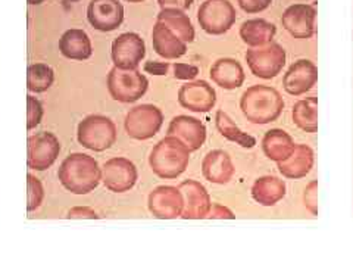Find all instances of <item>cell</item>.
I'll use <instances>...</instances> for the list:
<instances>
[{"mask_svg":"<svg viewBox=\"0 0 353 265\" xmlns=\"http://www.w3.org/2000/svg\"><path fill=\"white\" fill-rule=\"evenodd\" d=\"M206 218H214V219H234L236 215L230 211L228 208L215 204L212 205L211 211H209V215Z\"/></svg>","mask_w":353,"mask_h":265,"instance_id":"37","label":"cell"},{"mask_svg":"<svg viewBox=\"0 0 353 265\" xmlns=\"http://www.w3.org/2000/svg\"><path fill=\"white\" fill-rule=\"evenodd\" d=\"M43 2H44V0H28L30 5H40Z\"/></svg>","mask_w":353,"mask_h":265,"instance_id":"40","label":"cell"},{"mask_svg":"<svg viewBox=\"0 0 353 265\" xmlns=\"http://www.w3.org/2000/svg\"><path fill=\"white\" fill-rule=\"evenodd\" d=\"M139 173L130 159L117 157L105 162L102 167V181L108 190L124 193L131 190L137 183Z\"/></svg>","mask_w":353,"mask_h":265,"instance_id":"11","label":"cell"},{"mask_svg":"<svg viewBox=\"0 0 353 265\" xmlns=\"http://www.w3.org/2000/svg\"><path fill=\"white\" fill-rule=\"evenodd\" d=\"M293 123L306 132L318 131V97H306L297 101L292 109Z\"/></svg>","mask_w":353,"mask_h":265,"instance_id":"28","label":"cell"},{"mask_svg":"<svg viewBox=\"0 0 353 265\" xmlns=\"http://www.w3.org/2000/svg\"><path fill=\"white\" fill-rule=\"evenodd\" d=\"M174 71H175V79H180V80H192L199 74L197 66L189 65V63H175Z\"/></svg>","mask_w":353,"mask_h":265,"instance_id":"35","label":"cell"},{"mask_svg":"<svg viewBox=\"0 0 353 265\" xmlns=\"http://www.w3.org/2000/svg\"><path fill=\"white\" fill-rule=\"evenodd\" d=\"M209 75H211L212 81L224 90H236L246 80V74L241 63L233 58H221L215 61Z\"/></svg>","mask_w":353,"mask_h":265,"instance_id":"21","label":"cell"},{"mask_svg":"<svg viewBox=\"0 0 353 265\" xmlns=\"http://www.w3.org/2000/svg\"><path fill=\"white\" fill-rule=\"evenodd\" d=\"M152 44L153 50L163 59H179L187 53V43L158 21L152 30Z\"/></svg>","mask_w":353,"mask_h":265,"instance_id":"20","label":"cell"},{"mask_svg":"<svg viewBox=\"0 0 353 265\" xmlns=\"http://www.w3.org/2000/svg\"><path fill=\"white\" fill-rule=\"evenodd\" d=\"M66 218H71V219H81V218L97 219L99 215L94 213V209L88 208V206H75L68 213Z\"/></svg>","mask_w":353,"mask_h":265,"instance_id":"36","label":"cell"},{"mask_svg":"<svg viewBox=\"0 0 353 265\" xmlns=\"http://www.w3.org/2000/svg\"><path fill=\"white\" fill-rule=\"evenodd\" d=\"M314 150L307 145L301 143V145H296L289 158L277 164V168L285 179L299 180L311 173V170L314 168Z\"/></svg>","mask_w":353,"mask_h":265,"instance_id":"22","label":"cell"},{"mask_svg":"<svg viewBox=\"0 0 353 265\" xmlns=\"http://www.w3.org/2000/svg\"><path fill=\"white\" fill-rule=\"evenodd\" d=\"M58 179L68 192L74 195H87L93 192L102 181V168L90 155L75 152L61 164Z\"/></svg>","mask_w":353,"mask_h":265,"instance_id":"1","label":"cell"},{"mask_svg":"<svg viewBox=\"0 0 353 265\" xmlns=\"http://www.w3.org/2000/svg\"><path fill=\"white\" fill-rule=\"evenodd\" d=\"M203 177L214 184H227L236 173L233 159L225 150L215 149L206 153L202 161Z\"/></svg>","mask_w":353,"mask_h":265,"instance_id":"19","label":"cell"},{"mask_svg":"<svg viewBox=\"0 0 353 265\" xmlns=\"http://www.w3.org/2000/svg\"><path fill=\"white\" fill-rule=\"evenodd\" d=\"M108 90L114 101L121 104L137 102L145 96L149 80L139 70H119L114 66L108 74Z\"/></svg>","mask_w":353,"mask_h":265,"instance_id":"5","label":"cell"},{"mask_svg":"<svg viewBox=\"0 0 353 265\" xmlns=\"http://www.w3.org/2000/svg\"><path fill=\"white\" fill-rule=\"evenodd\" d=\"M168 136L181 140L190 152H194L205 145L206 127L201 119L194 117L179 115L170 123Z\"/></svg>","mask_w":353,"mask_h":265,"instance_id":"18","label":"cell"},{"mask_svg":"<svg viewBox=\"0 0 353 265\" xmlns=\"http://www.w3.org/2000/svg\"><path fill=\"white\" fill-rule=\"evenodd\" d=\"M87 19L97 31H114L124 22V6L119 0H90Z\"/></svg>","mask_w":353,"mask_h":265,"instance_id":"12","label":"cell"},{"mask_svg":"<svg viewBox=\"0 0 353 265\" xmlns=\"http://www.w3.org/2000/svg\"><path fill=\"white\" fill-rule=\"evenodd\" d=\"M318 81V66L309 59H299L290 65L283 79L284 90L290 96H302Z\"/></svg>","mask_w":353,"mask_h":265,"instance_id":"17","label":"cell"},{"mask_svg":"<svg viewBox=\"0 0 353 265\" xmlns=\"http://www.w3.org/2000/svg\"><path fill=\"white\" fill-rule=\"evenodd\" d=\"M157 21L162 22L163 26H167L174 35L179 36L184 43H192L194 40V27L192 24V19L184 10L171 8L161 9Z\"/></svg>","mask_w":353,"mask_h":265,"instance_id":"27","label":"cell"},{"mask_svg":"<svg viewBox=\"0 0 353 265\" xmlns=\"http://www.w3.org/2000/svg\"><path fill=\"white\" fill-rule=\"evenodd\" d=\"M118 137L117 126L110 118L105 115H88L77 128L79 143L94 152H103L115 145Z\"/></svg>","mask_w":353,"mask_h":265,"instance_id":"4","label":"cell"},{"mask_svg":"<svg viewBox=\"0 0 353 265\" xmlns=\"http://www.w3.org/2000/svg\"><path fill=\"white\" fill-rule=\"evenodd\" d=\"M246 62L253 75L262 80H271L284 68L285 50L281 44L274 41L262 48H250L246 52Z\"/></svg>","mask_w":353,"mask_h":265,"instance_id":"7","label":"cell"},{"mask_svg":"<svg viewBox=\"0 0 353 265\" xmlns=\"http://www.w3.org/2000/svg\"><path fill=\"white\" fill-rule=\"evenodd\" d=\"M125 2H130V3H140V2H143V0H125Z\"/></svg>","mask_w":353,"mask_h":265,"instance_id":"41","label":"cell"},{"mask_svg":"<svg viewBox=\"0 0 353 265\" xmlns=\"http://www.w3.org/2000/svg\"><path fill=\"white\" fill-rule=\"evenodd\" d=\"M168 63L167 62H148L145 65V71L154 74V75H165L168 71Z\"/></svg>","mask_w":353,"mask_h":265,"instance_id":"39","label":"cell"},{"mask_svg":"<svg viewBox=\"0 0 353 265\" xmlns=\"http://www.w3.org/2000/svg\"><path fill=\"white\" fill-rule=\"evenodd\" d=\"M296 143L289 132L281 128H272L265 132L262 139V150L270 161L283 162L290 157Z\"/></svg>","mask_w":353,"mask_h":265,"instance_id":"24","label":"cell"},{"mask_svg":"<svg viewBox=\"0 0 353 265\" xmlns=\"http://www.w3.org/2000/svg\"><path fill=\"white\" fill-rule=\"evenodd\" d=\"M179 104L192 112H209L216 104V92L211 84L203 80L184 83L179 90Z\"/></svg>","mask_w":353,"mask_h":265,"instance_id":"14","label":"cell"},{"mask_svg":"<svg viewBox=\"0 0 353 265\" xmlns=\"http://www.w3.org/2000/svg\"><path fill=\"white\" fill-rule=\"evenodd\" d=\"M61 153L59 139L49 131H40L27 140V165L30 170L44 171L57 162Z\"/></svg>","mask_w":353,"mask_h":265,"instance_id":"9","label":"cell"},{"mask_svg":"<svg viewBox=\"0 0 353 265\" xmlns=\"http://www.w3.org/2000/svg\"><path fill=\"white\" fill-rule=\"evenodd\" d=\"M43 105L37 97L28 95L27 96V128H36L43 119Z\"/></svg>","mask_w":353,"mask_h":265,"instance_id":"32","label":"cell"},{"mask_svg":"<svg viewBox=\"0 0 353 265\" xmlns=\"http://www.w3.org/2000/svg\"><path fill=\"white\" fill-rule=\"evenodd\" d=\"M285 196V183L275 175H263L253 183L252 197L262 206L277 205Z\"/></svg>","mask_w":353,"mask_h":265,"instance_id":"25","label":"cell"},{"mask_svg":"<svg viewBox=\"0 0 353 265\" xmlns=\"http://www.w3.org/2000/svg\"><path fill=\"white\" fill-rule=\"evenodd\" d=\"M237 12L230 0H205L197 10L202 30L211 36L225 35L236 24Z\"/></svg>","mask_w":353,"mask_h":265,"instance_id":"6","label":"cell"},{"mask_svg":"<svg viewBox=\"0 0 353 265\" xmlns=\"http://www.w3.org/2000/svg\"><path fill=\"white\" fill-rule=\"evenodd\" d=\"M194 0H158V5L161 6V9H180V10H185L190 9L193 5Z\"/></svg>","mask_w":353,"mask_h":265,"instance_id":"38","label":"cell"},{"mask_svg":"<svg viewBox=\"0 0 353 265\" xmlns=\"http://www.w3.org/2000/svg\"><path fill=\"white\" fill-rule=\"evenodd\" d=\"M315 19L316 9L307 3H294L285 9L281 17L285 31L301 40L311 39L315 35Z\"/></svg>","mask_w":353,"mask_h":265,"instance_id":"15","label":"cell"},{"mask_svg":"<svg viewBox=\"0 0 353 265\" xmlns=\"http://www.w3.org/2000/svg\"><path fill=\"white\" fill-rule=\"evenodd\" d=\"M190 162V150L181 140L172 136L163 137L153 146L149 165L159 179L172 180L180 177Z\"/></svg>","mask_w":353,"mask_h":265,"instance_id":"3","label":"cell"},{"mask_svg":"<svg viewBox=\"0 0 353 265\" xmlns=\"http://www.w3.org/2000/svg\"><path fill=\"white\" fill-rule=\"evenodd\" d=\"M110 57L119 70H137L146 57V43L137 32H124L112 41Z\"/></svg>","mask_w":353,"mask_h":265,"instance_id":"10","label":"cell"},{"mask_svg":"<svg viewBox=\"0 0 353 265\" xmlns=\"http://www.w3.org/2000/svg\"><path fill=\"white\" fill-rule=\"evenodd\" d=\"M44 201V187L36 175H27V211L32 213L41 206Z\"/></svg>","mask_w":353,"mask_h":265,"instance_id":"31","label":"cell"},{"mask_svg":"<svg viewBox=\"0 0 353 265\" xmlns=\"http://www.w3.org/2000/svg\"><path fill=\"white\" fill-rule=\"evenodd\" d=\"M59 50L65 58L85 61L92 57L93 46L87 32L80 28L66 30L59 39Z\"/></svg>","mask_w":353,"mask_h":265,"instance_id":"23","label":"cell"},{"mask_svg":"<svg viewBox=\"0 0 353 265\" xmlns=\"http://www.w3.org/2000/svg\"><path fill=\"white\" fill-rule=\"evenodd\" d=\"M54 71L48 63H32L27 70V88L32 93H44L53 86Z\"/></svg>","mask_w":353,"mask_h":265,"instance_id":"29","label":"cell"},{"mask_svg":"<svg viewBox=\"0 0 353 265\" xmlns=\"http://www.w3.org/2000/svg\"><path fill=\"white\" fill-rule=\"evenodd\" d=\"M184 196V209L181 218L184 219H202L209 215L212 208L211 196L202 183L196 180H185L179 186Z\"/></svg>","mask_w":353,"mask_h":265,"instance_id":"16","label":"cell"},{"mask_svg":"<svg viewBox=\"0 0 353 265\" xmlns=\"http://www.w3.org/2000/svg\"><path fill=\"white\" fill-rule=\"evenodd\" d=\"M215 123H216V128L219 130L221 135L224 137H227L231 141H236L237 145L243 146V148H253L256 145V140L253 139L252 136L243 132L231 119L224 110H218L215 115Z\"/></svg>","mask_w":353,"mask_h":265,"instance_id":"30","label":"cell"},{"mask_svg":"<svg viewBox=\"0 0 353 265\" xmlns=\"http://www.w3.org/2000/svg\"><path fill=\"white\" fill-rule=\"evenodd\" d=\"M148 206L154 218L172 219L181 217L184 209V196L179 187L159 186L149 195Z\"/></svg>","mask_w":353,"mask_h":265,"instance_id":"13","label":"cell"},{"mask_svg":"<svg viewBox=\"0 0 353 265\" xmlns=\"http://www.w3.org/2000/svg\"><path fill=\"white\" fill-rule=\"evenodd\" d=\"M277 27L263 18L248 19L240 27V37L250 48H262L272 43Z\"/></svg>","mask_w":353,"mask_h":265,"instance_id":"26","label":"cell"},{"mask_svg":"<svg viewBox=\"0 0 353 265\" xmlns=\"http://www.w3.org/2000/svg\"><path fill=\"white\" fill-rule=\"evenodd\" d=\"M240 109L249 123L265 126L280 118L284 101L277 88L267 84H255L241 95Z\"/></svg>","mask_w":353,"mask_h":265,"instance_id":"2","label":"cell"},{"mask_svg":"<svg viewBox=\"0 0 353 265\" xmlns=\"http://www.w3.org/2000/svg\"><path fill=\"white\" fill-rule=\"evenodd\" d=\"M303 204L312 215H318V181L314 180L306 186L303 192Z\"/></svg>","mask_w":353,"mask_h":265,"instance_id":"33","label":"cell"},{"mask_svg":"<svg viewBox=\"0 0 353 265\" xmlns=\"http://www.w3.org/2000/svg\"><path fill=\"white\" fill-rule=\"evenodd\" d=\"M163 124L162 110L150 104L139 105L130 109L125 115L124 127L127 135L136 140H148L157 136Z\"/></svg>","mask_w":353,"mask_h":265,"instance_id":"8","label":"cell"},{"mask_svg":"<svg viewBox=\"0 0 353 265\" xmlns=\"http://www.w3.org/2000/svg\"><path fill=\"white\" fill-rule=\"evenodd\" d=\"M239 6L248 14H259L262 10L268 9L272 0H237Z\"/></svg>","mask_w":353,"mask_h":265,"instance_id":"34","label":"cell"}]
</instances>
